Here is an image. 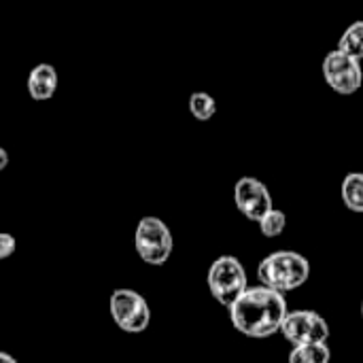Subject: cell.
<instances>
[{
  "label": "cell",
  "instance_id": "cell-4",
  "mask_svg": "<svg viewBox=\"0 0 363 363\" xmlns=\"http://www.w3.org/2000/svg\"><path fill=\"white\" fill-rule=\"evenodd\" d=\"M206 283L213 298L221 306L230 308L247 291V272L236 257L223 255L211 264Z\"/></svg>",
  "mask_w": 363,
  "mask_h": 363
},
{
  "label": "cell",
  "instance_id": "cell-16",
  "mask_svg": "<svg viewBox=\"0 0 363 363\" xmlns=\"http://www.w3.org/2000/svg\"><path fill=\"white\" fill-rule=\"evenodd\" d=\"M6 166H9V153H6L4 147H0V172H2Z\"/></svg>",
  "mask_w": 363,
  "mask_h": 363
},
{
  "label": "cell",
  "instance_id": "cell-11",
  "mask_svg": "<svg viewBox=\"0 0 363 363\" xmlns=\"http://www.w3.org/2000/svg\"><path fill=\"white\" fill-rule=\"evenodd\" d=\"M338 51L362 62L363 60V21H355L349 26L338 43Z\"/></svg>",
  "mask_w": 363,
  "mask_h": 363
},
{
  "label": "cell",
  "instance_id": "cell-13",
  "mask_svg": "<svg viewBox=\"0 0 363 363\" xmlns=\"http://www.w3.org/2000/svg\"><path fill=\"white\" fill-rule=\"evenodd\" d=\"M189 113L198 121H211L217 113V102L211 94L206 91H196L189 96Z\"/></svg>",
  "mask_w": 363,
  "mask_h": 363
},
{
  "label": "cell",
  "instance_id": "cell-6",
  "mask_svg": "<svg viewBox=\"0 0 363 363\" xmlns=\"http://www.w3.org/2000/svg\"><path fill=\"white\" fill-rule=\"evenodd\" d=\"M281 334L289 345H294V349L306 345H325L330 338V325L321 315L313 311H296L287 313L281 325Z\"/></svg>",
  "mask_w": 363,
  "mask_h": 363
},
{
  "label": "cell",
  "instance_id": "cell-15",
  "mask_svg": "<svg viewBox=\"0 0 363 363\" xmlns=\"http://www.w3.org/2000/svg\"><path fill=\"white\" fill-rule=\"evenodd\" d=\"M17 251V240L9 232H0V259H9Z\"/></svg>",
  "mask_w": 363,
  "mask_h": 363
},
{
  "label": "cell",
  "instance_id": "cell-7",
  "mask_svg": "<svg viewBox=\"0 0 363 363\" xmlns=\"http://www.w3.org/2000/svg\"><path fill=\"white\" fill-rule=\"evenodd\" d=\"M323 77H325V83L336 94L349 96V94H355L362 87V64L336 49V51L328 53L325 60H323Z\"/></svg>",
  "mask_w": 363,
  "mask_h": 363
},
{
  "label": "cell",
  "instance_id": "cell-9",
  "mask_svg": "<svg viewBox=\"0 0 363 363\" xmlns=\"http://www.w3.org/2000/svg\"><path fill=\"white\" fill-rule=\"evenodd\" d=\"M57 83H60V77H57L55 66L47 64V62H40L30 70L26 87H28V94H30L32 100L45 102V100H51L55 96Z\"/></svg>",
  "mask_w": 363,
  "mask_h": 363
},
{
  "label": "cell",
  "instance_id": "cell-5",
  "mask_svg": "<svg viewBox=\"0 0 363 363\" xmlns=\"http://www.w3.org/2000/svg\"><path fill=\"white\" fill-rule=\"evenodd\" d=\"M108 311L113 323L125 334H140L151 323V308L134 289H115L108 300Z\"/></svg>",
  "mask_w": 363,
  "mask_h": 363
},
{
  "label": "cell",
  "instance_id": "cell-10",
  "mask_svg": "<svg viewBox=\"0 0 363 363\" xmlns=\"http://www.w3.org/2000/svg\"><path fill=\"white\" fill-rule=\"evenodd\" d=\"M342 202L349 211L363 213V174L362 172H351L342 181Z\"/></svg>",
  "mask_w": 363,
  "mask_h": 363
},
{
  "label": "cell",
  "instance_id": "cell-17",
  "mask_svg": "<svg viewBox=\"0 0 363 363\" xmlns=\"http://www.w3.org/2000/svg\"><path fill=\"white\" fill-rule=\"evenodd\" d=\"M0 363H17V359H15L11 353H6V351H0Z\"/></svg>",
  "mask_w": 363,
  "mask_h": 363
},
{
  "label": "cell",
  "instance_id": "cell-3",
  "mask_svg": "<svg viewBox=\"0 0 363 363\" xmlns=\"http://www.w3.org/2000/svg\"><path fill=\"white\" fill-rule=\"evenodd\" d=\"M134 247L136 253L145 264L151 266H164L174 249V238L170 228L153 215H147L138 221L134 232Z\"/></svg>",
  "mask_w": 363,
  "mask_h": 363
},
{
  "label": "cell",
  "instance_id": "cell-14",
  "mask_svg": "<svg viewBox=\"0 0 363 363\" xmlns=\"http://www.w3.org/2000/svg\"><path fill=\"white\" fill-rule=\"evenodd\" d=\"M285 225H287V217L283 211H277L272 208L262 221H259V230L266 238H277L285 232Z\"/></svg>",
  "mask_w": 363,
  "mask_h": 363
},
{
  "label": "cell",
  "instance_id": "cell-12",
  "mask_svg": "<svg viewBox=\"0 0 363 363\" xmlns=\"http://www.w3.org/2000/svg\"><path fill=\"white\" fill-rule=\"evenodd\" d=\"M330 347L328 345H306L296 347L289 353V363H330Z\"/></svg>",
  "mask_w": 363,
  "mask_h": 363
},
{
  "label": "cell",
  "instance_id": "cell-18",
  "mask_svg": "<svg viewBox=\"0 0 363 363\" xmlns=\"http://www.w3.org/2000/svg\"><path fill=\"white\" fill-rule=\"evenodd\" d=\"M362 317H363V302H362Z\"/></svg>",
  "mask_w": 363,
  "mask_h": 363
},
{
  "label": "cell",
  "instance_id": "cell-2",
  "mask_svg": "<svg viewBox=\"0 0 363 363\" xmlns=\"http://www.w3.org/2000/svg\"><path fill=\"white\" fill-rule=\"evenodd\" d=\"M311 266L304 255L296 251H277L264 257L257 266V277L262 287L277 294H287L302 287L308 281Z\"/></svg>",
  "mask_w": 363,
  "mask_h": 363
},
{
  "label": "cell",
  "instance_id": "cell-8",
  "mask_svg": "<svg viewBox=\"0 0 363 363\" xmlns=\"http://www.w3.org/2000/svg\"><path fill=\"white\" fill-rule=\"evenodd\" d=\"M234 202L247 219L257 221V223L272 211V196L268 187L259 179H253V177H242L236 183Z\"/></svg>",
  "mask_w": 363,
  "mask_h": 363
},
{
  "label": "cell",
  "instance_id": "cell-1",
  "mask_svg": "<svg viewBox=\"0 0 363 363\" xmlns=\"http://www.w3.org/2000/svg\"><path fill=\"white\" fill-rule=\"evenodd\" d=\"M228 311L232 325L240 334L262 340L281 332L287 317V300L266 287H247V291Z\"/></svg>",
  "mask_w": 363,
  "mask_h": 363
}]
</instances>
